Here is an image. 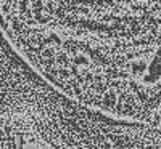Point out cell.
Wrapping results in <instances>:
<instances>
[{
    "label": "cell",
    "mask_w": 161,
    "mask_h": 149,
    "mask_svg": "<svg viewBox=\"0 0 161 149\" xmlns=\"http://www.w3.org/2000/svg\"><path fill=\"white\" fill-rule=\"evenodd\" d=\"M13 53L68 100L161 127V0H0Z\"/></svg>",
    "instance_id": "cell-1"
},
{
    "label": "cell",
    "mask_w": 161,
    "mask_h": 149,
    "mask_svg": "<svg viewBox=\"0 0 161 149\" xmlns=\"http://www.w3.org/2000/svg\"><path fill=\"white\" fill-rule=\"evenodd\" d=\"M48 138L57 149H161V127L68 106L53 120Z\"/></svg>",
    "instance_id": "cell-2"
}]
</instances>
